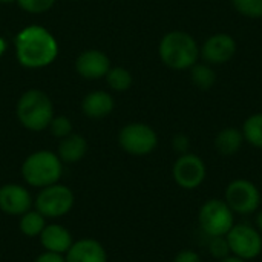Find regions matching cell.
I'll return each instance as SVG.
<instances>
[{
    "mask_svg": "<svg viewBox=\"0 0 262 262\" xmlns=\"http://www.w3.org/2000/svg\"><path fill=\"white\" fill-rule=\"evenodd\" d=\"M190 78L201 91H209L216 83V72L209 63H195L190 68Z\"/></svg>",
    "mask_w": 262,
    "mask_h": 262,
    "instance_id": "19",
    "label": "cell"
},
{
    "mask_svg": "<svg viewBox=\"0 0 262 262\" xmlns=\"http://www.w3.org/2000/svg\"><path fill=\"white\" fill-rule=\"evenodd\" d=\"M18 227H20V232L29 238L40 236V233L46 227V218L37 210H28L26 213L20 216Z\"/></svg>",
    "mask_w": 262,
    "mask_h": 262,
    "instance_id": "20",
    "label": "cell"
},
{
    "mask_svg": "<svg viewBox=\"0 0 262 262\" xmlns=\"http://www.w3.org/2000/svg\"><path fill=\"white\" fill-rule=\"evenodd\" d=\"M106 81L111 86V89L118 91V92H124L132 86L134 78H132V74L126 68L117 66V68L109 69V72L106 74Z\"/></svg>",
    "mask_w": 262,
    "mask_h": 262,
    "instance_id": "22",
    "label": "cell"
},
{
    "mask_svg": "<svg viewBox=\"0 0 262 262\" xmlns=\"http://www.w3.org/2000/svg\"><path fill=\"white\" fill-rule=\"evenodd\" d=\"M6 49H8V43L3 37H0V57L6 52Z\"/></svg>",
    "mask_w": 262,
    "mask_h": 262,
    "instance_id": "31",
    "label": "cell"
},
{
    "mask_svg": "<svg viewBox=\"0 0 262 262\" xmlns=\"http://www.w3.org/2000/svg\"><path fill=\"white\" fill-rule=\"evenodd\" d=\"M256 227H258V230L262 233V210L256 215Z\"/></svg>",
    "mask_w": 262,
    "mask_h": 262,
    "instance_id": "32",
    "label": "cell"
},
{
    "mask_svg": "<svg viewBox=\"0 0 262 262\" xmlns=\"http://www.w3.org/2000/svg\"><path fill=\"white\" fill-rule=\"evenodd\" d=\"M64 259L66 262H107V253L97 239L83 238L74 241Z\"/></svg>",
    "mask_w": 262,
    "mask_h": 262,
    "instance_id": "14",
    "label": "cell"
},
{
    "mask_svg": "<svg viewBox=\"0 0 262 262\" xmlns=\"http://www.w3.org/2000/svg\"><path fill=\"white\" fill-rule=\"evenodd\" d=\"M17 118L28 130L40 132L48 129L54 118L51 98L38 89L26 91L17 101Z\"/></svg>",
    "mask_w": 262,
    "mask_h": 262,
    "instance_id": "3",
    "label": "cell"
},
{
    "mask_svg": "<svg viewBox=\"0 0 262 262\" xmlns=\"http://www.w3.org/2000/svg\"><path fill=\"white\" fill-rule=\"evenodd\" d=\"M75 69L80 77L88 80H98L106 77L111 69L109 57L98 49L83 51L75 60Z\"/></svg>",
    "mask_w": 262,
    "mask_h": 262,
    "instance_id": "12",
    "label": "cell"
},
{
    "mask_svg": "<svg viewBox=\"0 0 262 262\" xmlns=\"http://www.w3.org/2000/svg\"><path fill=\"white\" fill-rule=\"evenodd\" d=\"M75 196L74 192L63 184H52L43 187L35 198V210L45 218H61L69 213L74 207Z\"/></svg>",
    "mask_w": 262,
    "mask_h": 262,
    "instance_id": "6",
    "label": "cell"
},
{
    "mask_svg": "<svg viewBox=\"0 0 262 262\" xmlns=\"http://www.w3.org/2000/svg\"><path fill=\"white\" fill-rule=\"evenodd\" d=\"M230 3L247 18H262V0H230Z\"/></svg>",
    "mask_w": 262,
    "mask_h": 262,
    "instance_id": "23",
    "label": "cell"
},
{
    "mask_svg": "<svg viewBox=\"0 0 262 262\" xmlns=\"http://www.w3.org/2000/svg\"><path fill=\"white\" fill-rule=\"evenodd\" d=\"M172 146H173V150L178 152L180 155L183 154H187L189 152V147H190V140L187 135L184 134H177L172 140Z\"/></svg>",
    "mask_w": 262,
    "mask_h": 262,
    "instance_id": "27",
    "label": "cell"
},
{
    "mask_svg": "<svg viewBox=\"0 0 262 262\" xmlns=\"http://www.w3.org/2000/svg\"><path fill=\"white\" fill-rule=\"evenodd\" d=\"M88 152V141L78 134H71L60 140L57 155L61 163H77Z\"/></svg>",
    "mask_w": 262,
    "mask_h": 262,
    "instance_id": "17",
    "label": "cell"
},
{
    "mask_svg": "<svg viewBox=\"0 0 262 262\" xmlns=\"http://www.w3.org/2000/svg\"><path fill=\"white\" fill-rule=\"evenodd\" d=\"M17 3L29 14H43L54 6L55 0H17Z\"/></svg>",
    "mask_w": 262,
    "mask_h": 262,
    "instance_id": "26",
    "label": "cell"
},
{
    "mask_svg": "<svg viewBox=\"0 0 262 262\" xmlns=\"http://www.w3.org/2000/svg\"><path fill=\"white\" fill-rule=\"evenodd\" d=\"M40 243L46 252L66 255V252L74 244L72 235L68 229L60 224H46L43 232L40 233Z\"/></svg>",
    "mask_w": 262,
    "mask_h": 262,
    "instance_id": "15",
    "label": "cell"
},
{
    "mask_svg": "<svg viewBox=\"0 0 262 262\" xmlns=\"http://www.w3.org/2000/svg\"><path fill=\"white\" fill-rule=\"evenodd\" d=\"M12 2H17V0H0V3H5V5H8V3H12Z\"/></svg>",
    "mask_w": 262,
    "mask_h": 262,
    "instance_id": "33",
    "label": "cell"
},
{
    "mask_svg": "<svg viewBox=\"0 0 262 262\" xmlns=\"http://www.w3.org/2000/svg\"><path fill=\"white\" fill-rule=\"evenodd\" d=\"M241 132L244 141H247L250 146L256 149H262V112L253 114L249 118H246Z\"/></svg>",
    "mask_w": 262,
    "mask_h": 262,
    "instance_id": "21",
    "label": "cell"
},
{
    "mask_svg": "<svg viewBox=\"0 0 262 262\" xmlns=\"http://www.w3.org/2000/svg\"><path fill=\"white\" fill-rule=\"evenodd\" d=\"M74 2H77V0H74Z\"/></svg>",
    "mask_w": 262,
    "mask_h": 262,
    "instance_id": "34",
    "label": "cell"
},
{
    "mask_svg": "<svg viewBox=\"0 0 262 262\" xmlns=\"http://www.w3.org/2000/svg\"><path fill=\"white\" fill-rule=\"evenodd\" d=\"M206 163L195 154H183L173 163L172 177L173 181L184 190H193L200 187L206 180Z\"/></svg>",
    "mask_w": 262,
    "mask_h": 262,
    "instance_id": "10",
    "label": "cell"
},
{
    "mask_svg": "<svg viewBox=\"0 0 262 262\" xmlns=\"http://www.w3.org/2000/svg\"><path fill=\"white\" fill-rule=\"evenodd\" d=\"M34 262H66L63 255L58 253H52V252H43L41 255H38Z\"/></svg>",
    "mask_w": 262,
    "mask_h": 262,
    "instance_id": "29",
    "label": "cell"
},
{
    "mask_svg": "<svg viewBox=\"0 0 262 262\" xmlns=\"http://www.w3.org/2000/svg\"><path fill=\"white\" fill-rule=\"evenodd\" d=\"M31 193L20 184H5L0 187V210L6 215H23L31 210Z\"/></svg>",
    "mask_w": 262,
    "mask_h": 262,
    "instance_id": "13",
    "label": "cell"
},
{
    "mask_svg": "<svg viewBox=\"0 0 262 262\" xmlns=\"http://www.w3.org/2000/svg\"><path fill=\"white\" fill-rule=\"evenodd\" d=\"M173 262H201V256H200L195 250L186 249V250H181V252L175 256Z\"/></svg>",
    "mask_w": 262,
    "mask_h": 262,
    "instance_id": "28",
    "label": "cell"
},
{
    "mask_svg": "<svg viewBox=\"0 0 262 262\" xmlns=\"http://www.w3.org/2000/svg\"><path fill=\"white\" fill-rule=\"evenodd\" d=\"M120 147L135 157L152 154L158 146L157 132L144 123H129L118 134Z\"/></svg>",
    "mask_w": 262,
    "mask_h": 262,
    "instance_id": "7",
    "label": "cell"
},
{
    "mask_svg": "<svg viewBox=\"0 0 262 262\" xmlns=\"http://www.w3.org/2000/svg\"><path fill=\"white\" fill-rule=\"evenodd\" d=\"M49 129H51V134L57 138H64L68 135L72 134V123L68 117H54L51 120V124H49Z\"/></svg>",
    "mask_w": 262,
    "mask_h": 262,
    "instance_id": "25",
    "label": "cell"
},
{
    "mask_svg": "<svg viewBox=\"0 0 262 262\" xmlns=\"http://www.w3.org/2000/svg\"><path fill=\"white\" fill-rule=\"evenodd\" d=\"M198 224L206 236H226L235 226V213L224 200H209L200 209Z\"/></svg>",
    "mask_w": 262,
    "mask_h": 262,
    "instance_id": "5",
    "label": "cell"
},
{
    "mask_svg": "<svg viewBox=\"0 0 262 262\" xmlns=\"http://www.w3.org/2000/svg\"><path fill=\"white\" fill-rule=\"evenodd\" d=\"M226 239L230 247V253L250 261L261 255L262 252V235L261 232L250 224H235L230 232L226 235Z\"/></svg>",
    "mask_w": 262,
    "mask_h": 262,
    "instance_id": "9",
    "label": "cell"
},
{
    "mask_svg": "<svg viewBox=\"0 0 262 262\" xmlns=\"http://www.w3.org/2000/svg\"><path fill=\"white\" fill-rule=\"evenodd\" d=\"M158 54L161 61L175 71L190 69L200 60V45L184 31H170L163 35Z\"/></svg>",
    "mask_w": 262,
    "mask_h": 262,
    "instance_id": "2",
    "label": "cell"
},
{
    "mask_svg": "<svg viewBox=\"0 0 262 262\" xmlns=\"http://www.w3.org/2000/svg\"><path fill=\"white\" fill-rule=\"evenodd\" d=\"M224 201L238 215H252L261 204L259 189L249 180L238 178L229 183L224 193Z\"/></svg>",
    "mask_w": 262,
    "mask_h": 262,
    "instance_id": "8",
    "label": "cell"
},
{
    "mask_svg": "<svg viewBox=\"0 0 262 262\" xmlns=\"http://www.w3.org/2000/svg\"><path fill=\"white\" fill-rule=\"evenodd\" d=\"M207 238H209L207 249L213 258L221 261L230 255V247H229L226 236H207Z\"/></svg>",
    "mask_w": 262,
    "mask_h": 262,
    "instance_id": "24",
    "label": "cell"
},
{
    "mask_svg": "<svg viewBox=\"0 0 262 262\" xmlns=\"http://www.w3.org/2000/svg\"><path fill=\"white\" fill-rule=\"evenodd\" d=\"M220 262H247V261H244V259H241V258H238V256H235V255H229L227 258L221 259Z\"/></svg>",
    "mask_w": 262,
    "mask_h": 262,
    "instance_id": "30",
    "label": "cell"
},
{
    "mask_svg": "<svg viewBox=\"0 0 262 262\" xmlns=\"http://www.w3.org/2000/svg\"><path fill=\"white\" fill-rule=\"evenodd\" d=\"M236 49L238 43L230 34L218 32L206 38L203 46H200V58H203L204 63L218 66L230 61L236 54Z\"/></svg>",
    "mask_w": 262,
    "mask_h": 262,
    "instance_id": "11",
    "label": "cell"
},
{
    "mask_svg": "<svg viewBox=\"0 0 262 262\" xmlns=\"http://www.w3.org/2000/svg\"><path fill=\"white\" fill-rule=\"evenodd\" d=\"M57 55L58 43L55 37L40 25H31L15 37V57L23 68H46L54 63Z\"/></svg>",
    "mask_w": 262,
    "mask_h": 262,
    "instance_id": "1",
    "label": "cell"
},
{
    "mask_svg": "<svg viewBox=\"0 0 262 262\" xmlns=\"http://www.w3.org/2000/svg\"><path fill=\"white\" fill-rule=\"evenodd\" d=\"M63 166L57 154L49 150H37L31 154L21 164V177L32 187H48L61 178Z\"/></svg>",
    "mask_w": 262,
    "mask_h": 262,
    "instance_id": "4",
    "label": "cell"
},
{
    "mask_svg": "<svg viewBox=\"0 0 262 262\" xmlns=\"http://www.w3.org/2000/svg\"><path fill=\"white\" fill-rule=\"evenodd\" d=\"M114 98L104 91H94L81 101V111L89 118H104L114 111Z\"/></svg>",
    "mask_w": 262,
    "mask_h": 262,
    "instance_id": "16",
    "label": "cell"
},
{
    "mask_svg": "<svg viewBox=\"0 0 262 262\" xmlns=\"http://www.w3.org/2000/svg\"><path fill=\"white\" fill-rule=\"evenodd\" d=\"M243 132L236 127H224L215 137V149L224 157H232L238 154L243 147Z\"/></svg>",
    "mask_w": 262,
    "mask_h": 262,
    "instance_id": "18",
    "label": "cell"
}]
</instances>
